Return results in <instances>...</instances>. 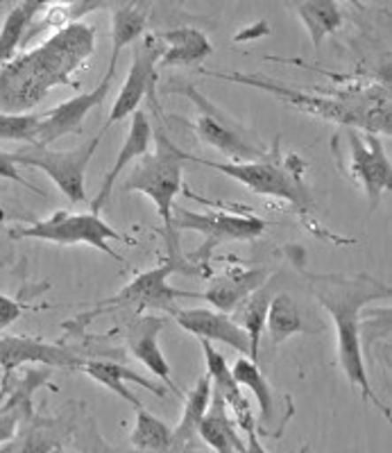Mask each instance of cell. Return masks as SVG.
<instances>
[{
	"label": "cell",
	"instance_id": "cell-1",
	"mask_svg": "<svg viewBox=\"0 0 392 453\" xmlns=\"http://www.w3.org/2000/svg\"><path fill=\"white\" fill-rule=\"evenodd\" d=\"M96 26L73 23L0 66V111L30 113L55 87H75V73L96 50Z\"/></svg>",
	"mask_w": 392,
	"mask_h": 453
},
{
	"label": "cell",
	"instance_id": "cell-2",
	"mask_svg": "<svg viewBox=\"0 0 392 453\" xmlns=\"http://www.w3.org/2000/svg\"><path fill=\"white\" fill-rule=\"evenodd\" d=\"M315 299L331 315L335 326V351L342 374L351 388H357L365 402L374 403L390 418V408L374 392L367 376L365 354H363V309L377 299L390 297V286L365 273L358 274H309Z\"/></svg>",
	"mask_w": 392,
	"mask_h": 453
},
{
	"label": "cell",
	"instance_id": "cell-3",
	"mask_svg": "<svg viewBox=\"0 0 392 453\" xmlns=\"http://www.w3.org/2000/svg\"><path fill=\"white\" fill-rule=\"evenodd\" d=\"M191 164L204 165V168H211L216 173L232 177L238 184H242L250 193L261 197H274V200H281L293 209V213L309 226L311 232L318 238H329L335 241L334 234H329L325 226H320L318 218L313 213V196H311V188L306 184V164L302 157L293 155V152H284L279 141H274L273 148H268L261 159L257 161H242V164H218L211 159H200L196 155H188Z\"/></svg>",
	"mask_w": 392,
	"mask_h": 453
},
{
	"label": "cell",
	"instance_id": "cell-4",
	"mask_svg": "<svg viewBox=\"0 0 392 453\" xmlns=\"http://www.w3.org/2000/svg\"><path fill=\"white\" fill-rule=\"evenodd\" d=\"M204 75H211L227 82L248 84V87L264 88L273 93L279 100L293 104L300 111L313 113L318 119L334 120L342 127L357 129L361 127L365 134H390V103H388L386 88H354L342 98H325L315 93L300 91V88L286 87L274 80L258 78V75H248V73H216V71H200Z\"/></svg>",
	"mask_w": 392,
	"mask_h": 453
},
{
	"label": "cell",
	"instance_id": "cell-5",
	"mask_svg": "<svg viewBox=\"0 0 392 453\" xmlns=\"http://www.w3.org/2000/svg\"><path fill=\"white\" fill-rule=\"evenodd\" d=\"M186 159H188V152L177 148L168 132L159 125L155 132V150L141 157L136 168L129 173L123 184L125 193H143L157 206L164 222L165 241H168V257H181L177 250V236L173 232V211H175L177 196L184 188L181 177H184Z\"/></svg>",
	"mask_w": 392,
	"mask_h": 453
},
{
	"label": "cell",
	"instance_id": "cell-6",
	"mask_svg": "<svg viewBox=\"0 0 392 453\" xmlns=\"http://www.w3.org/2000/svg\"><path fill=\"white\" fill-rule=\"evenodd\" d=\"M161 93H175V96H184V98L191 100L196 104L197 119L184 120V123L193 129V134L202 143L211 145L220 155L227 157L232 164L257 161L268 152V145L258 139L252 129L238 123L227 111H222L213 100L197 91L193 84L175 80V82L165 84Z\"/></svg>",
	"mask_w": 392,
	"mask_h": 453
},
{
	"label": "cell",
	"instance_id": "cell-7",
	"mask_svg": "<svg viewBox=\"0 0 392 453\" xmlns=\"http://www.w3.org/2000/svg\"><path fill=\"white\" fill-rule=\"evenodd\" d=\"M186 196L193 197L197 202H204V204H211L204 197L196 196L191 188H184ZM213 211L209 213H196L188 211V209H181L177 206L173 211V232H197L204 236V242L196 252L186 254V261L193 263L196 270H207V261L211 258L213 250L222 242L229 241H254L261 234L268 229V222L264 218L254 216L250 211L238 213L241 209L238 206H232V209H220L218 204H211Z\"/></svg>",
	"mask_w": 392,
	"mask_h": 453
},
{
	"label": "cell",
	"instance_id": "cell-8",
	"mask_svg": "<svg viewBox=\"0 0 392 453\" xmlns=\"http://www.w3.org/2000/svg\"><path fill=\"white\" fill-rule=\"evenodd\" d=\"M186 273L196 270L191 263L184 257H168L161 265L141 273L132 283H127L123 290L107 297L103 302L93 306V311L80 315L75 322H88V319L98 318V315L107 313V311H135V313H143L145 309H161L173 313L175 311V299L180 297H196V293H184V290H175L168 286V277L175 273Z\"/></svg>",
	"mask_w": 392,
	"mask_h": 453
},
{
	"label": "cell",
	"instance_id": "cell-9",
	"mask_svg": "<svg viewBox=\"0 0 392 453\" xmlns=\"http://www.w3.org/2000/svg\"><path fill=\"white\" fill-rule=\"evenodd\" d=\"M107 134V129H100L88 143L80 145L75 150H50L43 145H26V148L12 152L16 165H27V168H39L46 173L55 186L59 188L66 200L73 204H84L87 202V168L91 164L100 141Z\"/></svg>",
	"mask_w": 392,
	"mask_h": 453
},
{
	"label": "cell",
	"instance_id": "cell-10",
	"mask_svg": "<svg viewBox=\"0 0 392 453\" xmlns=\"http://www.w3.org/2000/svg\"><path fill=\"white\" fill-rule=\"evenodd\" d=\"M14 234L23 238H35V241L55 242V245H64V248H68V245H88V248L100 250V252L116 258V261H123V257L109 245V241H125V236H120L114 226H109L100 218V213L55 211L46 220L19 226Z\"/></svg>",
	"mask_w": 392,
	"mask_h": 453
},
{
	"label": "cell",
	"instance_id": "cell-11",
	"mask_svg": "<svg viewBox=\"0 0 392 453\" xmlns=\"http://www.w3.org/2000/svg\"><path fill=\"white\" fill-rule=\"evenodd\" d=\"M161 46L159 36L148 35L143 36L141 42L135 43V55H132V66H129L127 80L120 87L119 96H116L114 104H111V111H109V119L104 123L103 129H111L116 123L125 120L129 116H135L139 111L141 103L145 98H150L152 109H159L155 100V88H157V75H159V59H161Z\"/></svg>",
	"mask_w": 392,
	"mask_h": 453
},
{
	"label": "cell",
	"instance_id": "cell-12",
	"mask_svg": "<svg viewBox=\"0 0 392 453\" xmlns=\"http://www.w3.org/2000/svg\"><path fill=\"white\" fill-rule=\"evenodd\" d=\"M114 80H116V68L107 66V71H104L98 87L91 88V91L78 93V96H73L71 100H64V103L58 104V107L42 111V123H39V127H36L35 145H43V148H48V145L64 139V136L82 134L84 119H87L93 109L100 107V104L107 100Z\"/></svg>",
	"mask_w": 392,
	"mask_h": 453
},
{
	"label": "cell",
	"instance_id": "cell-13",
	"mask_svg": "<svg viewBox=\"0 0 392 453\" xmlns=\"http://www.w3.org/2000/svg\"><path fill=\"white\" fill-rule=\"evenodd\" d=\"M345 136L347 143H350V175L370 200L372 213L381 202L383 193L390 188V159H388L379 136L365 134V132L351 127H345Z\"/></svg>",
	"mask_w": 392,
	"mask_h": 453
},
{
	"label": "cell",
	"instance_id": "cell-14",
	"mask_svg": "<svg viewBox=\"0 0 392 453\" xmlns=\"http://www.w3.org/2000/svg\"><path fill=\"white\" fill-rule=\"evenodd\" d=\"M27 363H39L42 367H73L80 370L84 358L73 349L46 340L26 338V335H0V381H7L12 374Z\"/></svg>",
	"mask_w": 392,
	"mask_h": 453
},
{
	"label": "cell",
	"instance_id": "cell-15",
	"mask_svg": "<svg viewBox=\"0 0 392 453\" xmlns=\"http://www.w3.org/2000/svg\"><path fill=\"white\" fill-rule=\"evenodd\" d=\"M164 326L165 319L159 315H139L129 322L127 331H125V345L141 365L148 367L161 383H165L177 396H181V390L173 381L171 365L159 347V335Z\"/></svg>",
	"mask_w": 392,
	"mask_h": 453
},
{
	"label": "cell",
	"instance_id": "cell-16",
	"mask_svg": "<svg viewBox=\"0 0 392 453\" xmlns=\"http://www.w3.org/2000/svg\"><path fill=\"white\" fill-rule=\"evenodd\" d=\"M202 351H204V363H207V374L211 379V388L213 395L220 396L225 406H227L229 415L234 418L236 426L241 428L245 435L248 433H257V422H254V411L250 399H245V395L241 392V386L236 383L232 374V367L227 365L225 361V356L207 342V340H202Z\"/></svg>",
	"mask_w": 392,
	"mask_h": 453
},
{
	"label": "cell",
	"instance_id": "cell-17",
	"mask_svg": "<svg viewBox=\"0 0 392 453\" xmlns=\"http://www.w3.org/2000/svg\"><path fill=\"white\" fill-rule=\"evenodd\" d=\"M177 325L188 334L197 335L200 340L207 342H222V345L234 347L241 351L242 356L252 358V349H250L248 334L236 325V319L229 318V313H220L213 309H186V311H173Z\"/></svg>",
	"mask_w": 392,
	"mask_h": 453
},
{
	"label": "cell",
	"instance_id": "cell-18",
	"mask_svg": "<svg viewBox=\"0 0 392 453\" xmlns=\"http://www.w3.org/2000/svg\"><path fill=\"white\" fill-rule=\"evenodd\" d=\"M152 141H155V129L150 125V116L139 109V111L129 119V129H127V136H125L123 145H120L119 155H116L114 165L109 168V173L104 175L103 184H100V191L96 196V200L91 202V211L93 213H100L104 209V204L109 202L111 197V191H114L116 181L119 177L123 175L125 168L135 159H141L150 152L152 148Z\"/></svg>",
	"mask_w": 392,
	"mask_h": 453
},
{
	"label": "cell",
	"instance_id": "cell-19",
	"mask_svg": "<svg viewBox=\"0 0 392 453\" xmlns=\"http://www.w3.org/2000/svg\"><path fill=\"white\" fill-rule=\"evenodd\" d=\"M270 273L265 268H232L213 277L204 293H196V299H204L220 313H234L238 306L268 281Z\"/></svg>",
	"mask_w": 392,
	"mask_h": 453
},
{
	"label": "cell",
	"instance_id": "cell-20",
	"mask_svg": "<svg viewBox=\"0 0 392 453\" xmlns=\"http://www.w3.org/2000/svg\"><path fill=\"white\" fill-rule=\"evenodd\" d=\"M71 426L62 418H42L32 412L26 418L5 447H0V453H52L62 447L64 438L68 435Z\"/></svg>",
	"mask_w": 392,
	"mask_h": 453
},
{
	"label": "cell",
	"instance_id": "cell-21",
	"mask_svg": "<svg viewBox=\"0 0 392 453\" xmlns=\"http://www.w3.org/2000/svg\"><path fill=\"white\" fill-rule=\"evenodd\" d=\"M157 36L164 46L159 68L196 66L213 52L209 36L196 27H175V30H165Z\"/></svg>",
	"mask_w": 392,
	"mask_h": 453
},
{
	"label": "cell",
	"instance_id": "cell-22",
	"mask_svg": "<svg viewBox=\"0 0 392 453\" xmlns=\"http://www.w3.org/2000/svg\"><path fill=\"white\" fill-rule=\"evenodd\" d=\"M111 10V59L109 66H119L120 52L127 46H135L145 35V27L150 21V3H114Z\"/></svg>",
	"mask_w": 392,
	"mask_h": 453
},
{
	"label": "cell",
	"instance_id": "cell-23",
	"mask_svg": "<svg viewBox=\"0 0 392 453\" xmlns=\"http://www.w3.org/2000/svg\"><path fill=\"white\" fill-rule=\"evenodd\" d=\"M80 370H82L87 376H91L93 381L98 383V386L107 388L109 392H114L116 396H120L123 402L132 403L135 408H141L143 403H141V399L135 395V392L129 390L127 381L139 383V386H143L145 390H150L152 395L161 396V399L165 396L164 386H157V383L148 381V379H143L141 374H136V372H132L129 367L120 365V363L116 361H87Z\"/></svg>",
	"mask_w": 392,
	"mask_h": 453
},
{
	"label": "cell",
	"instance_id": "cell-24",
	"mask_svg": "<svg viewBox=\"0 0 392 453\" xmlns=\"http://www.w3.org/2000/svg\"><path fill=\"white\" fill-rule=\"evenodd\" d=\"M232 374L241 388H248L258 403V426L257 431L268 435V438H277L274 431V419H277V399H274L273 383L264 376V372L258 370L257 363L248 356L238 358L236 365L232 367Z\"/></svg>",
	"mask_w": 392,
	"mask_h": 453
},
{
	"label": "cell",
	"instance_id": "cell-25",
	"mask_svg": "<svg viewBox=\"0 0 392 453\" xmlns=\"http://www.w3.org/2000/svg\"><path fill=\"white\" fill-rule=\"evenodd\" d=\"M279 293V274L268 277L264 286H258L252 295H250L236 311H234V319L250 338V349H252V361L257 363L258 358V342H261V334H264L265 318H268L270 302L274 295Z\"/></svg>",
	"mask_w": 392,
	"mask_h": 453
},
{
	"label": "cell",
	"instance_id": "cell-26",
	"mask_svg": "<svg viewBox=\"0 0 392 453\" xmlns=\"http://www.w3.org/2000/svg\"><path fill=\"white\" fill-rule=\"evenodd\" d=\"M290 10L297 14L315 50H320L327 36L341 30L345 26L342 7L334 0H304V3H290Z\"/></svg>",
	"mask_w": 392,
	"mask_h": 453
},
{
	"label": "cell",
	"instance_id": "cell-27",
	"mask_svg": "<svg viewBox=\"0 0 392 453\" xmlns=\"http://www.w3.org/2000/svg\"><path fill=\"white\" fill-rule=\"evenodd\" d=\"M265 326H268L270 340H273L274 347L284 345L286 340H290L297 334H318L320 331L306 322L304 313H302V306L297 304V299L290 297L288 293H281V290L270 302Z\"/></svg>",
	"mask_w": 392,
	"mask_h": 453
},
{
	"label": "cell",
	"instance_id": "cell-28",
	"mask_svg": "<svg viewBox=\"0 0 392 453\" xmlns=\"http://www.w3.org/2000/svg\"><path fill=\"white\" fill-rule=\"evenodd\" d=\"M216 453H242L245 451V440L238 435V426L229 415L227 406L220 396H211V406L207 411V418L202 419L200 433H197Z\"/></svg>",
	"mask_w": 392,
	"mask_h": 453
},
{
	"label": "cell",
	"instance_id": "cell-29",
	"mask_svg": "<svg viewBox=\"0 0 392 453\" xmlns=\"http://www.w3.org/2000/svg\"><path fill=\"white\" fill-rule=\"evenodd\" d=\"M211 396H213V388H211V379L209 374L200 376L193 386V390L184 396V411H181V419L175 428H173V444L175 447H188L193 440L197 438V433H200L202 419L207 418V411L211 406Z\"/></svg>",
	"mask_w": 392,
	"mask_h": 453
},
{
	"label": "cell",
	"instance_id": "cell-30",
	"mask_svg": "<svg viewBox=\"0 0 392 453\" xmlns=\"http://www.w3.org/2000/svg\"><path fill=\"white\" fill-rule=\"evenodd\" d=\"M43 3H16L5 16V23L0 27V66H5L16 57V50L23 46L26 32Z\"/></svg>",
	"mask_w": 392,
	"mask_h": 453
},
{
	"label": "cell",
	"instance_id": "cell-31",
	"mask_svg": "<svg viewBox=\"0 0 392 453\" xmlns=\"http://www.w3.org/2000/svg\"><path fill=\"white\" fill-rule=\"evenodd\" d=\"M129 442L136 451L164 453L173 447V428L152 415L145 406L136 408V422L129 435Z\"/></svg>",
	"mask_w": 392,
	"mask_h": 453
},
{
	"label": "cell",
	"instance_id": "cell-32",
	"mask_svg": "<svg viewBox=\"0 0 392 453\" xmlns=\"http://www.w3.org/2000/svg\"><path fill=\"white\" fill-rule=\"evenodd\" d=\"M39 123H42V113L0 111V141H21V143L35 145Z\"/></svg>",
	"mask_w": 392,
	"mask_h": 453
},
{
	"label": "cell",
	"instance_id": "cell-33",
	"mask_svg": "<svg viewBox=\"0 0 392 453\" xmlns=\"http://www.w3.org/2000/svg\"><path fill=\"white\" fill-rule=\"evenodd\" d=\"M0 180H7V181H14V184H21V186H26V188H30L32 193H36V196L46 197V191H42L39 186H35L32 181H27L26 177L19 173V165H16L14 155H12V152H5V150H0Z\"/></svg>",
	"mask_w": 392,
	"mask_h": 453
},
{
	"label": "cell",
	"instance_id": "cell-34",
	"mask_svg": "<svg viewBox=\"0 0 392 453\" xmlns=\"http://www.w3.org/2000/svg\"><path fill=\"white\" fill-rule=\"evenodd\" d=\"M23 415L19 411H12V408H0V447H5L7 442H12V438L16 435L19 426L23 422Z\"/></svg>",
	"mask_w": 392,
	"mask_h": 453
},
{
	"label": "cell",
	"instance_id": "cell-35",
	"mask_svg": "<svg viewBox=\"0 0 392 453\" xmlns=\"http://www.w3.org/2000/svg\"><path fill=\"white\" fill-rule=\"evenodd\" d=\"M23 315V304L16 302V299L7 297V295H0V331H5L7 326H12L16 319Z\"/></svg>",
	"mask_w": 392,
	"mask_h": 453
},
{
	"label": "cell",
	"instance_id": "cell-36",
	"mask_svg": "<svg viewBox=\"0 0 392 453\" xmlns=\"http://www.w3.org/2000/svg\"><path fill=\"white\" fill-rule=\"evenodd\" d=\"M270 35V26L265 21H258L257 26H250L248 30L238 32L234 36V42H250V39H261V36H268Z\"/></svg>",
	"mask_w": 392,
	"mask_h": 453
},
{
	"label": "cell",
	"instance_id": "cell-37",
	"mask_svg": "<svg viewBox=\"0 0 392 453\" xmlns=\"http://www.w3.org/2000/svg\"><path fill=\"white\" fill-rule=\"evenodd\" d=\"M242 453H268V449H265L264 444H261V440H258V431L245 435V451Z\"/></svg>",
	"mask_w": 392,
	"mask_h": 453
},
{
	"label": "cell",
	"instance_id": "cell-38",
	"mask_svg": "<svg viewBox=\"0 0 392 453\" xmlns=\"http://www.w3.org/2000/svg\"><path fill=\"white\" fill-rule=\"evenodd\" d=\"M3 220H5V211H3V206H0V226H3Z\"/></svg>",
	"mask_w": 392,
	"mask_h": 453
},
{
	"label": "cell",
	"instance_id": "cell-39",
	"mask_svg": "<svg viewBox=\"0 0 392 453\" xmlns=\"http://www.w3.org/2000/svg\"><path fill=\"white\" fill-rule=\"evenodd\" d=\"M300 453H313V451H311V449L309 447H304V449H302V451Z\"/></svg>",
	"mask_w": 392,
	"mask_h": 453
},
{
	"label": "cell",
	"instance_id": "cell-40",
	"mask_svg": "<svg viewBox=\"0 0 392 453\" xmlns=\"http://www.w3.org/2000/svg\"><path fill=\"white\" fill-rule=\"evenodd\" d=\"M52 453H66V451H64V449L59 447V449H55V451H52Z\"/></svg>",
	"mask_w": 392,
	"mask_h": 453
}]
</instances>
